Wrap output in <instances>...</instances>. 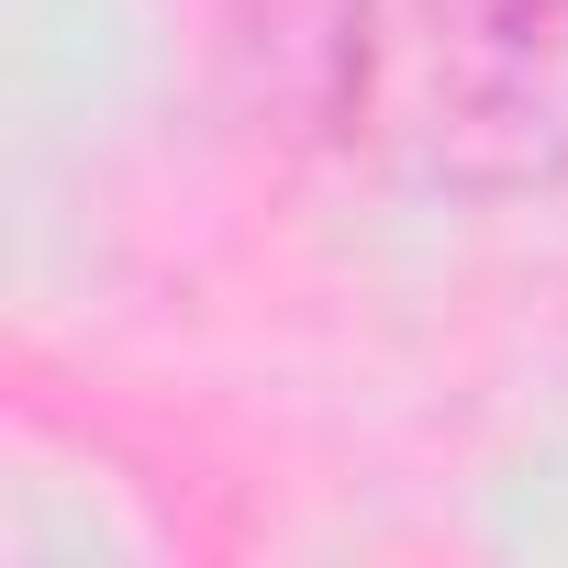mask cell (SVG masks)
Returning <instances> with one entry per match:
<instances>
[{
	"label": "cell",
	"mask_w": 568,
	"mask_h": 568,
	"mask_svg": "<svg viewBox=\"0 0 568 568\" xmlns=\"http://www.w3.org/2000/svg\"><path fill=\"white\" fill-rule=\"evenodd\" d=\"M335 145L435 201H524L568 179V0H335Z\"/></svg>",
	"instance_id": "6da1fadb"
}]
</instances>
